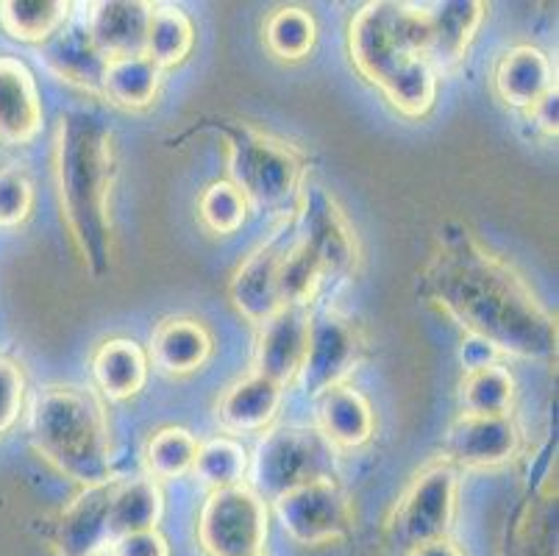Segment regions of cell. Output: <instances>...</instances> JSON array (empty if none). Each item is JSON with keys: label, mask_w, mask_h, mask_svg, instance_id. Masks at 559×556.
Instances as JSON below:
<instances>
[{"label": "cell", "mask_w": 559, "mask_h": 556, "mask_svg": "<svg viewBox=\"0 0 559 556\" xmlns=\"http://www.w3.org/2000/svg\"><path fill=\"white\" fill-rule=\"evenodd\" d=\"M424 284L440 312L498 356L537 359L557 348L554 315L504 259L481 248L467 232L443 239Z\"/></svg>", "instance_id": "cell-1"}, {"label": "cell", "mask_w": 559, "mask_h": 556, "mask_svg": "<svg viewBox=\"0 0 559 556\" xmlns=\"http://www.w3.org/2000/svg\"><path fill=\"white\" fill-rule=\"evenodd\" d=\"M348 54L399 115L424 120L437 104L440 75L426 56V3H368L350 20Z\"/></svg>", "instance_id": "cell-2"}, {"label": "cell", "mask_w": 559, "mask_h": 556, "mask_svg": "<svg viewBox=\"0 0 559 556\" xmlns=\"http://www.w3.org/2000/svg\"><path fill=\"white\" fill-rule=\"evenodd\" d=\"M56 187L75 251L95 270L111 257V131L86 115L64 117L56 134Z\"/></svg>", "instance_id": "cell-3"}, {"label": "cell", "mask_w": 559, "mask_h": 556, "mask_svg": "<svg viewBox=\"0 0 559 556\" xmlns=\"http://www.w3.org/2000/svg\"><path fill=\"white\" fill-rule=\"evenodd\" d=\"M32 446L50 468L84 489L111 484V435L93 390L53 385L37 392L28 415Z\"/></svg>", "instance_id": "cell-4"}, {"label": "cell", "mask_w": 559, "mask_h": 556, "mask_svg": "<svg viewBox=\"0 0 559 556\" xmlns=\"http://www.w3.org/2000/svg\"><path fill=\"white\" fill-rule=\"evenodd\" d=\"M228 173L248 209L282 212L304 190V162L287 142L248 122L228 131Z\"/></svg>", "instance_id": "cell-5"}, {"label": "cell", "mask_w": 559, "mask_h": 556, "mask_svg": "<svg viewBox=\"0 0 559 556\" xmlns=\"http://www.w3.org/2000/svg\"><path fill=\"white\" fill-rule=\"evenodd\" d=\"M337 448L320 435L318 426L267 428L257 448L253 465V493L259 498L276 501L289 489L304 487L320 478H334Z\"/></svg>", "instance_id": "cell-6"}, {"label": "cell", "mask_w": 559, "mask_h": 556, "mask_svg": "<svg viewBox=\"0 0 559 556\" xmlns=\"http://www.w3.org/2000/svg\"><path fill=\"white\" fill-rule=\"evenodd\" d=\"M293 221L296 242L312 257L323 273V282H340L348 279L359 262L357 232L323 187L318 184H304L298 196V212Z\"/></svg>", "instance_id": "cell-7"}, {"label": "cell", "mask_w": 559, "mask_h": 556, "mask_svg": "<svg viewBox=\"0 0 559 556\" xmlns=\"http://www.w3.org/2000/svg\"><path fill=\"white\" fill-rule=\"evenodd\" d=\"M267 504L251 487L212 489L198 514V543L206 556H262Z\"/></svg>", "instance_id": "cell-8"}, {"label": "cell", "mask_w": 559, "mask_h": 556, "mask_svg": "<svg viewBox=\"0 0 559 556\" xmlns=\"http://www.w3.org/2000/svg\"><path fill=\"white\" fill-rule=\"evenodd\" d=\"M456 493H460V482H456L454 465L435 462L424 468L412 478L393 509L390 529L395 540L412 551L431 540L445 537L456 512Z\"/></svg>", "instance_id": "cell-9"}, {"label": "cell", "mask_w": 559, "mask_h": 556, "mask_svg": "<svg viewBox=\"0 0 559 556\" xmlns=\"http://www.w3.org/2000/svg\"><path fill=\"white\" fill-rule=\"evenodd\" d=\"M284 532L301 545H329L343 537L354 523L348 496L334 478H320L289 489L273 501Z\"/></svg>", "instance_id": "cell-10"}, {"label": "cell", "mask_w": 559, "mask_h": 556, "mask_svg": "<svg viewBox=\"0 0 559 556\" xmlns=\"http://www.w3.org/2000/svg\"><path fill=\"white\" fill-rule=\"evenodd\" d=\"M365 340L357 323L340 312H323L309 320V343L304 367L298 379L304 381L309 395L320 398L323 392L345 385L357 365L362 362Z\"/></svg>", "instance_id": "cell-11"}, {"label": "cell", "mask_w": 559, "mask_h": 556, "mask_svg": "<svg viewBox=\"0 0 559 556\" xmlns=\"http://www.w3.org/2000/svg\"><path fill=\"white\" fill-rule=\"evenodd\" d=\"M289 239H293V223L287 221L282 228L273 232L267 242H262L257 251L248 253L246 262H240V268L234 270L231 284H228V298H231L234 309L257 329L282 309L278 270H282V259L287 253Z\"/></svg>", "instance_id": "cell-12"}, {"label": "cell", "mask_w": 559, "mask_h": 556, "mask_svg": "<svg viewBox=\"0 0 559 556\" xmlns=\"http://www.w3.org/2000/svg\"><path fill=\"white\" fill-rule=\"evenodd\" d=\"M309 309L284 306L259 326L253 374L287 390L298 379L309 343Z\"/></svg>", "instance_id": "cell-13"}, {"label": "cell", "mask_w": 559, "mask_h": 556, "mask_svg": "<svg viewBox=\"0 0 559 556\" xmlns=\"http://www.w3.org/2000/svg\"><path fill=\"white\" fill-rule=\"evenodd\" d=\"M445 462L465 468L507 465L521 448V428L507 417L460 415L445 435Z\"/></svg>", "instance_id": "cell-14"}, {"label": "cell", "mask_w": 559, "mask_h": 556, "mask_svg": "<svg viewBox=\"0 0 559 556\" xmlns=\"http://www.w3.org/2000/svg\"><path fill=\"white\" fill-rule=\"evenodd\" d=\"M485 17L487 7L479 0L426 3V56L437 75H443L465 59Z\"/></svg>", "instance_id": "cell-15"}, {"label": "cell", "mask_w": 559, "mask_h": 556, "mask_svg": "<svg viewBox=\"0 0 559 556\" xmlns=\"http://www.w3.org/2000/svg\"><path fill=\"white\" fill-rule=\"evenodd\" d=\"M43 117V98L32 70L14 56H0V145L20 147L37 140Z\"/></svg>", "instance_id": "cell-16"}, {"label": "cell", "mask_w": 559, "mask_h": 556, "mask_svg": "<svg viewBox=\"0 0 559 556\" xmlns=\"http://www.w3.org/2000/svg\"><path fill=\"white\" fill-rule=\"evenodd\" d=\"M215 356V336L195 318H165L151 334L148 359L165 376H192Z\"/></svg>", "instance_id": "cell-17"}, {"label": "cell", "mask_w": 559, "mask_h": 556, "mask_svg": "<svg viewBox=\"0 0 559 556\" xmlns=\"http://www.w3.org/2000/svg\"><path fill=\"white\" fill-rule=\"evenodd\" d=\"M151 3H131V0H109V3H93L86 14V34L104 59H120V56L145 54V37H148Z\"/></svg>", "instance_id": "cell-18"}, {"label": "cell", "mask_w": 559, "mask_h": 556, "mask_svg": "<svg viewBox=\"0 0 559 556\" xmlns=\"http://www.w3.org/2000/svg\"><path fill=\"white\" fill-rule=\"evenodd\" d=\"M554 86L557 81H554L551 61L535 45L510 48L496 61V70H492V90H496L498 100L512 109L528 111Z\"/></svg>", "instance_id": "cell-19"}, {"label": "cell", "mask_w": 559, "mask_h": 556, "mask_svg": "<svg viewBox=\"0 0 559 556\" xmlns=\"http://www.w3.org/2000/svg\"><path fill=\"white\" fill-rule=\"evenodd\" d=\"M284 404V390L262 376L251 374L217 398V421L234 435H262L273 426Z\"/></svg>", "instance_id": "cell-20"}, {"label": "cell", "mask_w": 559, "mask_h": 556, "mask_svg": "<svg viewBox=\"0 0 559 556\" xmlns=\"http://www.w3.org/2000/svg\"><path fill=\"white\" fill-rule=\"evenodd\" d=\"M90 367H93V381L100 395L117 401V404L140 395L151 376L148 351L134 340H126V336H115V340L100 343Z\"/></svg>", "instance_id": "cell-21"}, {"label": "cell", "mask_w": 559, "mask_h": 556, "mask_svg": "<svg viewBox=\"0 0 559 556\" xmlns=\"http://www.w3.org/2000/svg\"><path fill=\"white\" fill-rule=\"evenodd\" d=\"M318 431L337 451L368 446L376 431V415L368 398L348 385L323 392L318 398Z\"/></svg>", "instance_id": "cell-22"}, {"label": "cell", "mask_w": 559, "mask_h": 556, "mask_svg": "<svg viewBox=\"0 0 559 556\" xmlns=\"http://www.w3.org/2000/svg\"><path fill=\"white\" fill-rule=\"evenodd\" d=\"M45 64L56 79L100 95L106 59L93 45L84 25H64L50 43H45Z\"/></svg>", "instance_id": "cell-23"}, {"label": "cell", "mask_w": 559, "mask_h": 556, "mask_svg": "<svg viewBox=\"0 0 559 556\" xmlns=\"http://www.w3.org/2000/svg\"><path fill=\"white\" fill-rule=\"evenodd\" d=\"M165 512L159 482L151 476H136L123 484H111L109 504H106V527L111 543L126 534L154 532Z\"/></svg>", "instance_id": "cell-24"}, {"label": "cell", "mask_w": 559, "mask_h": 556, "mask_svg": "<svg viewBox=\"0 0 559 556\" xmlns=\"http://www.w3.org/2000/svg\"><path fill=\"white\" fill-rule=\"evenodd\" d=\"M109 487H90L73 501L64 512L59 527V548L64 556H95L104 554L106 543H111L109 527H106V504H109Z\"/></svg>", "instance_id": "cell-25"}, {"label": "cell", "mask_w": 559, "mask_h": 556, "mask_svg": "<svg viewBox=\"0 0 559 556\" xmlns=\"http://www.w3.org/2000/svg\"><path fill=\"white\" fill-rule=\"evenodd\" d=\"M162 90V70L145 54L106 61L100 95L126 111H142L156 104Z\"/></svg>", "instance_id": "cell-26"}, {"label": "cell", "mask_w": 559, "mask_h": 556, "mask_svg": "<svg viewBox=\"0 0 559 556\" xmlns=\"http://www.w3.org/2000/svg\"><path fill=\"white\" fill-rule=\"evenodd\" d=\"M512 401H515V379L510 367L498 359L465 367L460 385L462 415L507 417L512 412Z\"/></svg>", "instance_id": "cell-27"}, {"label": "cell", "mask_w": 559, "mask_h": 556, "mask_svg": "<svg viewBox=\"0 0 559 556\" xmlns=\"http://www.w3.org/2000/svg\"><path fill=\"white\" fill-rule=\"evenodd\" d=\"M73 3L64 0H7L0 3L3 34L25 45H45L68 25Z\"/></svg>", "instance_id": "cell-28"}, {"label": "cell", "mask_w": 559, "mask_h": 556, "mask_svg": "<svg viewBox=\"0 0 559 556\" xmlns=\"http://www.w3.org/2000/svg\"><path fill=\"white\" fill-rule=\"evenodd\" d=\"M195 48V25L181 9L176 7H154L151 9L148 37H145V56L165 73L170 68H179L181 61Z\"/></svg>", "instance_id": "cell-29"}, {"label": "cell", "mask_w": 559, "mask_h": 556, "mask_svg": "<svg viewBox=\"0 0 559 556\" xmlns=\"http://www.w3.org/2000/svg\"><path fill=\"white\" fill-rule=\"evenodd\" d=\"M262 39L278 61H304L318 43V23L307 9H276L264 20Z\"/></svg>", "instance_id": "cell-30"}, {"label": "cell", "mask_w": 559, "mask_h": 556, "mask_svg": "<svg viewBox=\"0 0 559 556\" xmlns=\"http://www.w3.org/2000/svg\"><path fill=\"white\" fill-rule=\"evenodd\" d=\"M201 442L192 437V431L181 426H167L156 431L142 451V462H145V476L154 482H170V478L190 476L195 468V457Z\"/></svg>", "instance_id": "cell-31"}, {"label": "cell", "mask_w": 559, "mask_h": 556, "mask_svg": "<svg viewBox=\"0 0 559 556\" xmlns=\"http://www.w3.org/2000/svg\"><path fill=\"white\" fill-rule=\"evenodd\" d=\"M248 453L234 437H215L210 442H201L195 457L192 476L201 478L210 489H226L242 484L248 476Z\"/></svg>", "instance_id": "cell-32"}, {"label": "cell", "mask_w": 559, "mask_h": 556, "mask_svg": "<svg viewBox=\"0 0 559 556\" xmlns=\"http://www.w3.org/2000/svg\"><path fill=\"white\" fill-rule=\"evenodd\" d=\"M248 217V203L231 181H215L198 198V221L210 234L228 237L240 232Z\"/></svg>", "instance_id": "cell-33"}, {"label": "cell", "mask_w": 559, "mask_h": 556, "mask_svg": "<svg viewBox=\"0 0 559 556\" xmlns=\"http://www.w3.org/2000/svg\"><path fill=\"white\" fill-rule=\"evenodd\" d=\"M34 212V184L20 167L0 170V228L23 226Z\"/></svg>", "instance_id": "cell-34"}, {"label": "cell", "mask_w": 559, "mask_h": 556, "mask_svg": "<svg viewBox=\"0 0 559 556\" xmlns=\"http://www.w3.org/2000/svg\"><path fill=\"white\" fill-rule=\"evenodd\" d=\"M25 406V374L9 356H0V437L12 431Z\"/></svg>", "instance_id": "cell-35"}, {"label": "cell", "mask_w": 559, "mask_h": 556, "mask_svg": "<svg viewBox=\"0 0 559 556\" xmlns=\"http://www.w3.org/2000/svg\"><path fill=\"white\" fill-rule=\"evenodd\" d=\"M111 556H170L167 540L159 532H136L115 540L109 545Z\"/></svg>", "instance_id": "cell-36"}, {"label": "cell", "mask_w": 559, "mask_h": 556, "mask_svg": "<svg viewBox=\"0 0 559 556\" xmlns=\"http://www.w3.org/2000/svg\"><path fill=\"white\" fill-rule=\"evenodd\" d=\"M532 120H535L537 129L548 137H557V86L551 92H546L540 100H537L532 109L526 111Z\"/></svg>", "instance_id": "cell-37"}, {"label": "cell", "mask_w": 559, "mask_h": 556, "mask_svg": "<svg viewBox=\"0 0 559 556\" xmlns=\"http://www.w3.org/2000/svg\"><path fill=\"white\" fill-rule=\"evenodd\" d=\"M409 556H465L454 543H449L445 537L431 540V543L418 545V548H412Z\"/></svg>", "instance_id": "cell-38"}, {"label": "cell", "mask_w": 559, "mask_h": 556, "mask_svg": "<svg viewBox=\"0 0 559 556\" xmlns=\"http://www.w3.org/2000/svg\"><path fill=\"white\" fill-rule=\"evenodd\" d=\"M95 556H111V554H109V548H106V551H104V554H95Z\"/></svg>", "instance_id": "cell-39"}]
</instances>
